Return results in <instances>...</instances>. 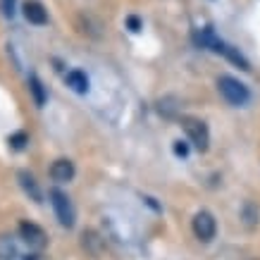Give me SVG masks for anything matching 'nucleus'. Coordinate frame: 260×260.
I'll return each instance as SVG.
<instances>
[{
  "label": "nucleus",
  "mask_w": 260,
  "mask_h": 260,
  "mask_svg": "<svg viewBox=\"0 0 260 260\" xmlns=\"http://www.w3.org/2000/svg\"><path fill=\"white\" fill-rule=\"evenodd\" d=\"M19 184H22V189L31 196V201H36V203H41V189H39V184H36V179H34L29 172H19Z\"/></svg>",
  "instance_id": "obj_9"
},
{
  "label": "nucleus",
  "mask_w": 260,
  "mask_h": 260,
  "mask_svg": "<svg viewBox=\"0 0 260 260\" xmlns=\"http://www.w3.org/2000/svg\"><path fill=\"white\" fill-rule=\"evenodd\" d=\"M19 237L34 248H43L46 246V232L39 224H34V222H22L19 224Z\"/></svg>",
  "instance_id": "obj_5"
},
{
  "label": "nucleus",
  "mask_w": 260,
  "mask_h": 260,
  "mask_svg": "<svg viewBox=\"0 0 260 260\" xmlns=\"http://www.w3.org/2000/svg\"><path fill=\"white\" fill-rule=\"evenodd\" d=\"M64 81H67V86H70L74 93H79V95H86L88 93V77H86V72L72 70V72H67Z\"/></svg>",
  "instance_id": "obj_8"
},
{
  "label": "nucleus",
  "mask_w": 260,
  "mask_h": 260,
  "mask_svg": "<svg viewBox=\"0 0 260 260\" xmlns=\"http://www.w3.org/2000/svg\"><path fill=\"white\" fill-rule=\"evenodd\" d=\"M15 258V244L8 237H0V260H12Z\"/></svg>",
  "instance_id": "obj_11"
},
{
  "label": "nucleus",
  "mask_w": 260,
  "mask_h": 260,
  "mask_svg": "<svg viewBox=\"0 0 260 260\" xmlns=\"http://www.w3.org/2000/svg\"><path fill=\"white\" fill-rule=\"evenodd\" d=\"M50 177H53V181H57V184H67V181L74 179V162L67 158H60L53 162V167H50Z\"/></svg>",
  "instance_id": "obj_6"
},
{
  "label": "nucleus",
  "mask_w": 260,
  "mask_h": 260,
  "mask_svg": "<svg viewBox=\"0 0 260 260\" xmlns=\"http://www.w3.org/2000/svg\"><path fill=\"white\" fill-rule=\"evenodd\" d=\"M217 88H220L222 98L229 103V105H246V103L251 101V93H248V88L241 84L239 79L234 77H220L217 79Z\"/></svg>",
  "instance_id": "obj_1"
},
{
  "label": "nucleus",
  "mask_w": 260,
  "mask_h": 260,
  "mask_svg": "<svg viewBox=\"0 0 260 260\" xmlns=\"http://www.w3.org/2000/svg\"><path fill=\"white\" fill-rule=\"evenodd\" d=\"M181 126H184L186 136L191 139V143H193L201 153H205V150H208V143H210V134H208L205 122H201V119H196V117H184L181 119Z\"/></svg>",
  "instance_id": "obj_3"
},
{
  "label": "nucleus",
  "mask_w": 260,
  "mask_h": 260,
  "mask_svg": "<svg viewBox=\"0 0 260 260\" xmlns=\"http://www.w3.org/2000/svg\"><path fill=\"white\" fill-rule=\"evenodd\" d=\"M215 232H217V222L208 210H201L193 217V234H196L201 241H213Z\"/></svg>",
  "instance_id": "obj_4"
},
{
  "label": "nucleus",
  "mask_w": 260,
  "mask_h": 260,
  "mask_svg": "<svg viewBox=\"0 0 260 260\" xmlns=\"http://www.w3.org/2000/svg\"><path fill=\"white\" fill-rule=\"evenodd\" d=\"M126 26H129L134 34L141 31V22H139V17H129V19H126Z\"/></svg>",
  "instance_id": "obj_15"
},
{
  "label": "nucleus",
  "mask_w": 260,
  "mask_h": 260,
  "mask_svg": "<svg viewBox=\"0 0 260 260\" xmlns=\"http://www.w3.org/2000/svg\"><path fill=\"white\" fill-rule=\"evenodd\" d=\"M50 203H53V210H55L57 220L62 227H74V205L67 198V193H62L60 189H50Z\"/></svg>",
  "instance_id": "obj_2"
},
{
  "label": "nucleus",
  "mask_w": 260,
  "mask_h": 260,
  "mask_svg": "<svg viewBox=\"0 0 260 260\" xmlns=\"http://www.w3.org/2000/svg\"><path fill=\"white\" fill-rule=\"evenodd\" d=\"M24 17H26V22L36 24V26H43L48 24V12L46 8L36 3V0H29V3H24Z\"/></svg>",
  "instance_id": "obj_7"
},
{
  "label": "nucleus",
  "mask_w": 260,
  "mask_h": 260,
  "mask_svg": "<svg viewBox=\"0 0 260 260\" xmlns=\"http://www.w3.org/2000/svg\"><path fill=\"white\" fill-rule=\"evenodd\" d=\"M15 5L17 0H0V10H3L5 17H15Z\"/></svg>",
  "instance_id": "obj_13"
},
{
  "label": "nucleus",
  "mask_w": 260,
  "mask_h": 260,
  "mask_svg": "<svg viewBox=\"0 0 260 260\" xmlns=\"http://www.w3.org/2000/svg\"><path fill=\"white\" fill-rule=\"evenodd\" d=\"M174 155L186 158V155H189V143L186 141H174Z\"/></svg>",
  "instance_id": "obj_14"
},
{
  "label": "nucleus",
  "mask_w": 260,
  "mask_h": 260,
  "mask_svg": "<svg viewBox=\"0 0 260 260\" xmlns=\"http://www.w3.org/2000/svg\"><path fill=\"white\" fill-rule=\"evenodd\" d=\"M24 260H36V255H26V258H24Z\"/></svg>",
  "instance_id": "obj_16"
},
{
  "label": "nucleus",
  "mask_w": 260,
  "mask_h": 260,
  "mask_svg": "<svg viewBox=\"0 0 260 260\" xmlns=\"http://www.w3.org/2000/svg\"><path fill=\"white\" fill-rule=\"evenodd\" d=\"M26 143H29V136L24 134V132H17V134L10 136V146H12L15 150H22Z\"/></svg>",
  "instance_id": "obj_12"
},
{
  "label": "nucleus",
  "mask_w": 260,
  "mask_h": 260,
  "mask_svg": "<svg viewBox=\"0 0 260 260\" xmlns=\"http://www.w3.org/2000/svg\"><path fill=\"white\" fill-rule=\"evenodd\" d=\"M29 91H31L36 105H46L48 95H46V88H43V84H41L39 77H29Z\"/></svg>",
  "instance_id": "obj_10"
}]
</instances>
